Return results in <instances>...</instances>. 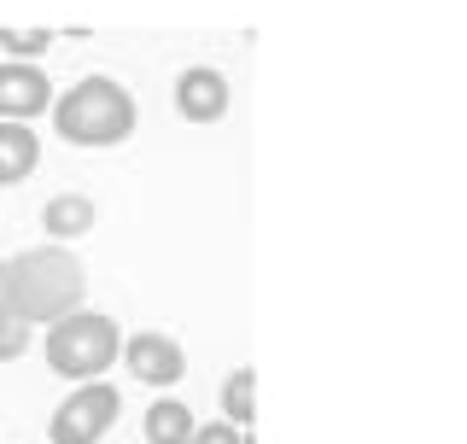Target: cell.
Wrapping results in <instances>:
<instances>
[{"instance_id": "cell-11", "label": "cell", "mask_w": 467, "mask_h": 444, "mask_svg": "<svg viewBox=\"0 0 467 444\" xmlns=\"http://www.w3.org/2000/svg\"><path fill=\"white\" fill-rule=\"evenodd\" d=\"M252 368H234V375L223 380V416L234 421V427H252V416H257V397H252Z\"/></svg>"}, {"instance_id": "cell-14", "label": "cell", "mask_w": 467, "mask_h": 444, "mask_svg": "<svg viewBox=\"0 0 467 444\" xmlns=\"http://www.w3.org/2000/svg\"><path fill=\"white\" fill-rule=\"evenodd\" d=\"M187 444H245L240 433H234V421H223V427H193V439Z\"/></svg>"}, {"instance_id": "cell-13", "label": "cell", "mask_w": 467, "mask_h": 444, "mask_svg": "<svg viewBox=\"0 0 467 444\" xmlns=\"http://www.w3.org/2000/svg\"><path fill=\"white\" fill-rule=\"evenodd\" d=\"M0 48L18 53V58H36V53L53 48V36H47V29H0Z\"/></svg>"}, {"instance_id": "cell-3", "label": "cell", "mask_w": 467, "mask_h": 444, "mask_svg": "<svg viewBox=\"0 0 467 444\" xmlns=\"http://www.w3.org/2000/svg\"><path fill=\"white\" fill-rule=\"evenodd\" d=\"M123 339H117L111 316H94V310H70L47 328V368L65 380H99L117 363Z\"/></svg>"}, {"instance_id": "cell-5", "label": "cell", "mask_w": 467, "mask_h": 444, "mask_svg": "<svg viewBox=\"0 0 467 444\" xmlns=\"http://www.w3.org/2000/svg\"><path fill=\"white\" fill-rule=\"evenodd\" d=\"M123 363H129L135 380H146V386H175V380L187 375V357H182V345H175L170 333H129Z\"/></svg>"}, {"instance_id": "cell-4", "label": "cell", "mask_w": 467, "mask_h": 444, "mask_svg": "<svg viewBox=\"0 0 467 444\" xmlns=\"http://www.w3.org/2000/svg\"><path fill=\"white\" fill-rule=\"evenodd\" d=\"M117 386H99V380H88V386H77L65 397V404L53 409V427H47V439L53 444H99L111 433V421H117Z\"/></svg>"}, {"instance_id": "cell-7", "label": "cell", "mask_w": 467, "mask_h": 444, "mask_svg": "<svg viewBox=\"0 0 467 444\" xmlns=\"http://www.w3.org/2000/svg\"><path fill=\"white\" fill-rule=\"evenodd\" d=\"M175 111L187 117V123H216V117L228 111V77L223 70H182L175 77Z\"/></svg>"}, {"instance_id": "cell-6", "label": "cell", "mask_w": 467, "mask_h": 444, "mask_svg": "<svg viewBox=\"0 0 467 444\" xmlns=\"http://www.w3.org/2000/svg\"><path fill=\"white\" fill-rule=\"evenodd\" d=\"M53 100L47 77H41L29 58H12V65H0V117H12V123H24V117H41Z\"/></svg>"}, {"instance_id": "cell-12", "label": "cell", "mask_w": 467, "mask_h": 444, "mask_svg": "<svg viewBox=\"0 0 467 444\" xmlns=\"http://www.w3.org/2000/svg\"><path fill=\"white\" fill-rule=\"evenodd\" d=\"M24 351H29V322L12 304H0V363L24 357Z\"/></svg>"}, {"instance_id": "cell-9", "label": "cell", "mask_w": 467, "mask_h": 444, "mask_svg": "<svg viewBox=\"0 0 467 444\" xmlns=\"http://www.w3.org/2000/svg\"><path fill=\"white\" fill-rule=\"evenodd\" d=\"M94 199L88 194H53L47 211H41V228H47V240H77V234L94 228Z\"/></svg>"}, {"instance_id": "cell-10", "label": "cell", "mask_w": 467, "mask_h": 444, "mask_svg": "<svg viewBox=\"0 0 467 444\" xmlns=\"http://www.w3.org/2000/svg\"><path fill=\"white\" fill-rule=\"evenodd\" d=\"M193 409H187V404H175V397H158V404L152 409H146V427H140V433H146V444H187V439H193Z\"/></svg>"}, {"instance_id": "cell-2", "label": "cell", "mask_w": 467, "mask_h": 444, "mask_svg": "<svg viewBox=\"0 0 467 444\" xmlns=\"http://www.w3.org/2000/svg\"><path fill=\"white\" fill-rule=\"evenodd\" d=\"M53 129L70 146H117L135 135V100L111 77H82L65 100H53Z\"/></svg>"}, {"instance_id": "cell-1", "label": "cell", "mask_w": 467, "mask_h": 444, "mask_svg": "<svg viewBox=\"0 0 467 444\" xmlns=\"http://www.w3.org/2000/svg\"><path fill=\"white\" fill-rule=\"evenodd\" d=\"M0 304H12L24 322H58L82 304V263L65 246H36L0 270Z\"/></svg>"}, {"instance_id": "cell-8", "label": "cell", "mask_w": 467, "mask_h": 444, "mask_svg": "<svg viewBox=\"0 0 467 444\" xmlns=\"http://www.w3.org/2000/svg\"><path fill=\"white\" fill-rule=\"evenodd\" d=\"M41 164V141L29 135L24 123H12V117H0V187L24 182L29 170Z\"/></svg>"}, {"instance_id": "cell-15", "label": "cell", "mask_w": 467, "mask_h": 444, "mask_svg": "<svg viewBox=\"0 0 467 444\" xmlns=\"http://www.w3.org/2000/svg\"><path fill=\"white\" fill-rule=\"evenodd\" d=\"M0 270H6V263H0Z\"/></svg>"}]
</instances>
